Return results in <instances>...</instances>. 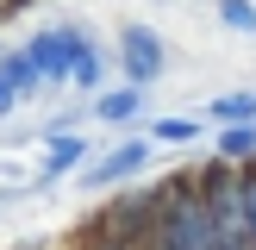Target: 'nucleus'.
Instances as JSON below:
<instances>
[{"label": "nucleus", "mask_w": 256, "mask_h": 250, "mask_svg": "<svg viewBox=\"0 0 256 250\" xmlns=\"http://www.w3.org/2000/svg\"><path fill=\"white\" fill-rule=\"evenodd\" d=\"M82 50H88L82 32H38L32 44H25V62H32L38 82H44V75H69V62L82 56Z\"/></svg>", "instance_id": "1"}, {"label": "nucleus", "mask_w": 256, "mask_h": 250, "mask_svg": "<svg viewBox=\"0 0 256 250\" xmlns=\"http://www.w3.org/2000/svg\"><path fill=\"white\" fill-rule=\"evenodd\" d=\"M119 44H125V69H132V88H138V82H150V75L162 69V38L150 32V25H125V38H119Z\"/></svg>", "instance_id": "2"}, {"label": "nucleus", "mask_w": 256, "mask_h": 250, "mask_svg": "<svg viewBox=\"0 0 256 250\" xmlns=\"http://www.w3.org/2000/svg\"><path fill=\"white\" fill-rule=\"evenodd\" d=\"M144 156H150V144H138V138L112 144V150H106V162H94V169H88V188H106V182H119V175L144 169Z\"/></svg>", "instance_id": "3"}, {"label": "nucleus", "mask_w": 256, "mask_h": 250, "mask_svg": "<svg viewBox=\"0 0 256 250\" xmlns=\"http://www.w3.org/2000/svg\"><path fill=\"white\" fill-rule=\"evenodd\" d=\"M25 88H38V69L25 56H6L0 62V112H12V100H19Z\"/></svg>", "instance_id": "4"}, {"label": "nucleus", "mask_w": 256, "mask_h": 250, "mask_svg": "<svg viewBox=\"0 0 256 250\" xmlns=\"http://www.w3.org/2000/svg\"><path fill=\"white\" fill-rule=\"evenodd\" d=\"M206 112H212L219 125H250V119H256V94H250V88H238V94H219V100H206Z\"/></svg>", "instance_id": "5"}, {"label": "nucleus", "mask_w": 256, "mask_h": 250, "mask_svg": "<svg viewBox=\"0 0 256 250\" xmlns=\"http://www.w3.org/2000/svg\"><path fill=\"white\" fill-rule=\"evenodd\" d=\"M88 156V138L82 132H56V138H50V156H44V175H62V169H75V162H82Z\"/></svg>", "instance_id": "6"}, {"label": "nucleus", "mask_w": 256, "mask_h": 250, "mask_svg": "<svg viewBox=\"0 0 256 250\" xmlns=\"http://www.w3.org/2000/svg\"><path fill=\"white\" fill-rule=\"evenodd\" d=\"M138 106H144V100H138V88H112V94H100V100H94V112H100V119H112V125L132 119Z\"/></svg>", "instance_id": "7"}, {"label": "nucleus", "mask_w": 256, "mask_h": 250, "mask_svg": "<svg viewBox=\"0 0 256 250\" xmlns=\"http://www.w3.org/2000/svg\"><path fill=\"white\" fill-rule=\"evenodd\" d=\"M219 19L232 25V32H256V6L250 0H219Z\"/></svg>", "instance_id": "8"}, {"label": "nucleus", "mask_w": 256, "mask_h": 250, "mask_svg": "<svg viewBox=\"0 0 256 250\" xmlns=\"http://www.w3.org/2000/svg\"><path fill=\"white\" fill-rule=\"evenodd\" d=\"M69 75H75V82H82V88H94V82H100V56H94V44H88L82 56L69 62Z\"/></svg>", "instance_id": "9"}, {"label": "nucleus", "mask_w": 256, "mask_h": 250, "mask_svg": "<svg viewBox=\"0 0 256 250\" xmlns=\"http://www.w3.org/2000/svg\"><path fill=\"white\" fill-rule=\"evenodd\" d=\"M156 138H169V144H188V138H194V119H162V125H156Z\"/></svg>", "instance_id": "10"}, {"label": "nucleus", "mask_w": 256, "mask_h": 250, "mask_svg": "<svg viewBox=\"0 0 256 250\" xmlns=\"http://www.w3.org/2000/svg\"><path fill=\"white\" fill-rule=\"evenodd\" d=\"M250 219H256V188H250Z\"/></svg>", "instance_id": "11"}]
</instances>
